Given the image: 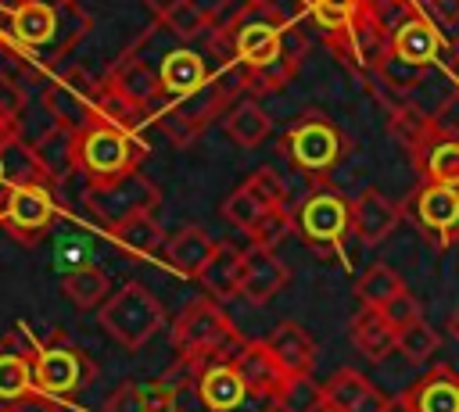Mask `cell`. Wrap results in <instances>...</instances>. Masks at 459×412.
<instances>
[{"mask_svg": "<svg viewBox=\"0 0 459 412\" xmlns=\"http://www.w3.org/2000/svg\"><path fill=\"white\" fill-rule=\"evenodd\" d=\"M169 340H172L179 365H186L190 373H197L212 362H233V355L247 344L240 337V330L230 322V315L212 297L186 301L172 322Z\"/></svg>", "mask_w": 459, "mask_h": 412, "instance_id": "1", "label": "cell"}, {"mask_svg": "<svg viewBox=\"0 0 459 412\" xmlns=\"http://www.w3.org/2000/svg\"><path fill=\"white\" fill-rule=\"evenodd\" d=\"M143 154L147 143L136 140V129L122 122L93 118L82 133H75V172H82L90 183H111L133 176Z\"/></svg>", "mask_w": 459, "mask_h": 412, "instance_id": "2", "label": "cell"}, {"mask_svg": "<svg viewBox=\"0 0 459 412\" xmlns=\"http://www.w3.org/2000/svg\"><path fill=\"white\" fill-rule=\"evenodd\" d=\"M161 322H165V308H161V301L143 283H126V287H118L100 305V326H104V333L115 344L129 348V351L143 348L161 330Z\"/></svg>", "mask_w": 459, "mask_h": 412, "instance_id": "3", "label": "cell"}, {"mask_svg": "<svg viewBox=\"0 0 459 412\" xmlns=\"http://www.w3.org/2000/svg\"><path fill=\"white\" fill-rule=\"evenodd\" d=\"M93 376H97V369H93L90 355L79 351L65 337V330H54V337L47 344H32V380H36V391L54 398L57 405L72 401L75 391H82Z\"/></svg>", "mask_w": 459, "mask_h": 412, "instance_id": "4", "label": "cell"}, {"mask_svg": "<svg viewBox=\"0 0 459 412\" xmlns=\"http://www.w3.org/2000/svg\"><path fill=\"white\" fill-rule=\"evenodd\" d=\"M100 90H104V82L90 79L82 68L61 72L43 90V111L50 115V125L68 129V133H82L93 122V115H97Z\"/></svg>", "mask_w": 459, "mask_h": 412, "instance_id": "5", "label": "cell"}, {"mask_svg": "<svg viewBox=\"0 0 459 412\" xmlns=\"http://www.w3.org/2000/svg\"><path fill=\"white\" fill-rule=\"evenodd\" d=\"M82 204L93 219H100L104 229L118 226L122 219L136 215V211H154L158 204V186L151 179H143L140 172L111 179V183H86Z\"/></svg>", "mask_w": 459, "mask_h": 412, "instance_id": "6", "label": "cell"}, {"mask_svg": "<svg viewBox=\"0 0 459 412\" xmlns=\"http://www.w3.org/2000/svg\"><path fill=\"white\" fill-rule=\"evenodd\" d=\"M344 150V140L337 133L333 122L319 118V115H305L298 118L287 136H283V154L301 168V172H326L337 165Z\"/></svg>", "mask_w": 459, "mask_h": 412, "instance_id": "7", "label": "cell"}, {"mask_svg": "<svg viewBox=\"0 0 459 412\" xmlns=\"http://www.w3.org/2000/svg\"><path fill=\"white\" fill-rule=\"evenodd\" d=\"M298 219V229L301 236L316 247V251H341L344 236L351 233V201L330 193V190H319L312 197H305V204L294 211Z\"/></svg>", "mask_w": 459, "mask_h": 412, "instance_id": "8", "label": "cell"}, {"mask_svg": "<svg viewBox=\"0 0 459 412\" xmlns=\"http://www.w3.org/2000/svg\"><path fill=\"white\" fill-rule=\"evenodd\" d=\"M57 215V201L50 193V186L36 183V186H7L4 193V208H0V226L18 236L22 244H36L50 222Z\"/></svg>", "mask_w": 459, "mask_h": 412, "instance_id": "9", "label": "cell"}, {"mask_svg": "<svg viewBox=\"0 0 459 412\" xmlns=\"http://www.w3.org/2000/svg\"><path fill=\"white\" fill-rule=\"evenodd\" d=\"M330 47H333L341 57H348L351 64H359V68H377V72H384V68H387V57H391V32L362 7L351 25L330 32Z\"/></svg>", "mask_w": 459, "mask_h": 412, "instance_id": "10", "label": "cell"}, {"mask_svg": "<svg viewBox=\"0 0 459 412\" xmlns=\"http://www.w3.org/2000/svg\"><path fill=\"white\" fill-rule=\"evenodd\" d=\"M412 211L434 247H448L459 236V186L423 183L412 197Z\"/></svg>", "mask_w": 459, "mask_h": 412, "instance_id": "11", "label": "cell"}, {"mask_svg": "<svg viewBox=\"0 0 459 412\" xmlns=\"http://www.w3.org/2000/svg\"><path fill=\"white\" fill-rule=\"evenodd\" d=\"M323 394L330 412H391L394 408V398H387L373 380H366L359 369H348V365L323 383Z\"/></svg>", "mask_w": 459, "mask_h": 412, "instance_id": "12", "label": "cell"}, {"mask_svg": "<svg viewBox=\"0 0 459 412\" xmlns=\"http://www.w3.org/2000/svg\"><path fill=\"white\" fill-rule=\"evenodd\" d=\"M233 369L237 376L244 380L247 394L258 398V401H273L280 394V387L287 383V369L280 365V358L269 351L265 340H247L237 355H233Z\"/></svg>", "mask_w": 459, "mask_h": 412, "instance_id": "13", "label": "cell"}, {"mask_svg": "<svg viewBox=\"0 0 459 412\" xmlns=\"http://www.w3.org/2000/svg\"><path fill=\"white\" fill-rule=\"evenodd\" d=\"M402 412H459V373L452 365H434L398 398Z\"/></svg>", "mask_w": 459, "mask_h": 412, "instance_id": "14", "label": "cell"}, {"mask_svg": "<svg viewBox=\"0 0 459 412\" xmlns=\"http://www.w3.org/2000/svg\"><path fill=\"white\" fill-rule=\"evenodd\" d=\"M398 219H402V208L384 197L380 190H362L355 201H351V233L366 244V247H377L384 244L394 229H398Z\"/></svg>", "mask_w": 459, "mask_h": 412, "instance_id": "15", "label": "cell"}, {"mask_svg": "<svg viewBox=\"0 0 459 412\" xmlns=\"http://www.w3.org/2000/svg\"><path fill=\"white\" fill-rule=\"evenodd\" d=\"M287 283H290V269H287V262L276 258V251H269V247H247L240 294H244L251 305H265V301L276 297Z\"/></svg>", "mask_w": 459, "mask_h": 412, "instance_id": "16", "label": "cell"}, {"mask_svg": "<svg viewBox=\"0 0 459 412\" xmlns=\"http://www.w3.org/2000/svg\"><path fill=\"white\" fill-rule=\"evenodd\" d=\"M194 387H197V398L204 401L208 412H233L251 398L244 380L237 376L233 362H212V365L197 369L194 373Z\"/></svg>", "mask_w": 459, "mask_h": 412, "instance_id": "17", "label": "cell"}, {"mask_svg": "<svg viewBox=\"0 0 459 412\" xmlns=\"http://www.w3.org/2000/svg\"><path fill=\"white\" fill-rule=\"evenodd\" d=\"M437 50H441V32L434 29V21L427 14H412L391 32V57L409 68L430 64L437 57Z\"/></svg>", "mask_w": 459, "mask_h": 412, "instance_id": "18", "label": "cell"}, {"mask_svg": "<svg viewBox=\"0 0 459 412\" xmlns=\"http://www.w3.org/2000/svg\"><path fill=\"white\" fill-rule=\"evenodd\" d=\"M104 82H108V90H111L115 97H122V100H126L129 107H136V111H143V104H154L158 97H165L161 75H158L154 68H147V61H140V57L118 61Z\"/></svg>", "mask_w": 459, "mask_h": 412, "instance_id": "19", "label": "cell"}, {"mask_svg": "<svg viewBox=\"0 0 459 412\" xmlns=\"http://www.w3.org/2000/svg\"><path fill=\"white\" fill-rule=\"evenodd\" d=\"M244 258H247V251H240L237 244L215 240V251H212L208 265L197 276L215 301H230V297L240 294V287H244Z\"/></svg>", "mask_w": 459, "mask_h": 412, "instance_id": "20", "label": "cell"}, {"mask_svg": "<svg viewBox=\"0 0 459 412\" xmlns=\"http://www.w3.org/2000/svg\"><path fill=\"white\" fill-rule=\"evenodd\" d=\"M158 75H161V90H165V97H176V100H183V97H190V93H197V90H204V86L212 82L208 61H204L201 54L186 50V47L165 54Z\"/></svg>", "mask_w": 459, "mask_h": 412, "instance_id": "21", "label": "cell"}, {"mask_svg": "<svg viewBox=\"0 0 459 412\" xmlns=\"http://www.w3.org/2000/svg\"><path fill=\"white\" fill-rule=\"evenodd\" d=\"M265 344H269V351L280 358V365L290 373V376H305V373H312V365H316V340H312V333L301 326V322H280L269 337H265Z\"/></svg>", "mask_w": 459, "mask_h": 412, "instance_id": "22", "label": "cell"}, {"mask_svg": "<svg viewBox=\"0 0 459 412\" xmlns=\"http://www.w3.org/2000/svg\"><path fill=\"white\" fill-rule=\"evenodd\" d=\"M215 251V240L201 229V226H183L169 244H165V265L172 272H179L183 279H197L201 269L208 265Z\"/></svg>", "mask_w": 459, "mask_h": 412, "instance_id": "23", "label": "cell"}, {"mask_svg": "<svg viewBox=\"0 0 459 412\" xmlns=\"http://www.w3.org/2000/svg\"><path fill=\"white\" fill-rule=\"evenodd\" d=\"M348 333H351V344L359 348V355H366L369 362H384L391 351H398L394 348V326L384 319V312L380 308H366V305H359V312L351 315V322H348Z\"/></svg>", "mask_w": 459, "mask_h": 412, "instance_id": "24", "label": "cell"}, {"mask_svg": "<svg viewBox=\"0 0 459 412\" xmlns=\"http://www.w3.org/2000/svg\"><path fill=\"white\" fill-rule=\"evenodd\" d=\"M32 150H36V161L50 186L61 183L68 172H75V133L50 125L47 133H39L32 140Z\"/></svg>", "mask_w": 459, "mask_h": 412, "instance_id": "25", "label": "cell"}, {"mask_svg": "<svg viewBox=\"0 0 459 412\" xmlns=\"http://www.w3.org/2000/svg\"><path fill=\"white\" fill-rule=\"evenodd\" d=\"M108 236L115 244H122V251L133 258H151L165 244V233H161V222L154 219V211H136V215L122 219L118 226L108 229Z\"/></svg>", "mask_w": 459, "mask_h": 412, "instance_id": "26", "label": "cell"}, {"mask_svg": "<svg viewBox=\"0 0 459 412\" xmlns=\"http://www.w3.org/2000/svg\"><path fill=\"white\" fill-rule=\"evenodd\" d=\"M61 29V11L39 7V4H18L14 7V43L18 47H50Z\"/></svg>", "mask_w": 459, "mask_h": 412, "instance_id": "27", "label": "cell"}, {"mask_svg": "<svg viewBox=\"0 0 459 412\" xmlns=\"http://www.w3.org/2000/svg\"><path fill=\"white\" fill-rule=\"evenodd\" d=\"M0 165H4V183L7 186H36V183L50 186L43 168H39V161H36L32 143H25L18 133L0 143Z\"/></svg>", "mask_w": 459, "mask_h": 412, "instance_id": "28", "label": "cell"}, {"mask_svg": "<svg viewBox=\"0 0 459 412\" xmlns=\"http://www.w3.org/2000/svg\"><path fill=\"white\" fill-rule=\"evenodd\" d=\"M226 133H230V140L240 143V147H258V143L273 133V122H269L265 107H262L255 97H244V100H237V104L230 107V115H226Z\"/></svg>", "mask_w": 459, "mask_h": 412, "instance_id": "29", "label": "cell"}, {"mask_svg": "<svg viewBox=\"0 0 459 412\" xmlns=\"http://www.w3.org/2000/svg\"><path fill=\"white\" fill-rule=\"evenodd\" d=\"M398 294H405V279H402L391 265H384V262H373V265L355 279V297H359V305H366V308H384V305H391Z\"/></svg>", "mask_w": 459, "mask_h": 412, "instance_id": "30", "label": "cell"}, {"mask_svg": "<svg viewBox=\"0 0 459 412\" xmlns=\"http://www.w3.org/2000/svg\"><path fill=\"white\" fill-rule=\"evenodd\" d=\"M61 290H65V297H68L75 308L86 312V308H97V305L108 301V276H104V269L82 262V265H75V269L65 272Z\"/></svg>", "mask_w": 459, "mask_h": 412, "instance_id": "31", "label": "cell"}, {"mask_svg": "<svg viewBox=\"0 0 459 412\" xmlns=\"http://www.w3.org/2000/svg\"><path fill=\"white\" fill-rule=\"evenodd\" d=\"M36 380H32V351H11L0 348V408L32 394Z\"/></svg>", "mask_w": 459, "mask_h": 412, "instance_id": "32", "label": "cell"}, {"mask_svg": "<svg viewBox=\"0 0 459 412\" xmlns=\"http://www.w3.org/2000/svg\"><path fill=\"white\" fill-rule=\"evenodd\" d=\"M323 408H326V394L323 383L312 380V373L287 376V383L273 398V412H323Z\"/></svg>", "mask_w": 459, "mask_h": 412, "instance_id": "33", "label": "cell"}, {"mask_svg": "<svg viewBox=\"0 0 459 412\" xmlns=\"http://www.w3.org/2000/svg\"><path fill=\"white\" fill-rule=\"evenodd\" d=\"M269 211H273V208L265 204V197H262L251 183H240V186L222 201V215H226L237 229H244V233H251Z\"/></svg>", "mask_w": 459, "mask_h": 412, "instance_id": "34", "label": "cell"}, {"mask_svg": "<svg viewBox=\"0 0 459 412\" xmlns=\"http://www.w3.org/2000/svg\"><path fill=\"white\" fill-rule=\"evenodd\" d=\"M420 172L427 176V183H441V186H459V140L441 136L420 161Z\"/></svg>", "mask_w": 459, "mask_h": 412, "instance_id": "35", "label": "cell"}, {"mask_svg": "<svg viewBox=\"0 0 459 412\" xmlns=\"http://www.w3.org/2000/svg\"><path fill=\"white\" fill-rule=\"evenodd\" d=\"M161 21L179 36V39H194L201 32H212V18L194 4V0H169L161 11Z\"/></svg>", "mask_w": 459, "mask_h": 412, "instance_id": "36", "label": "cell"}, {"mask_svg": "<svg viewBox=\"0 0 459 412\" xmlns=\"http://www.w3.org/2000/svg\"><path fill=\"white\" fill-rule=\"evenodd\" d=\"M437 344H441V333H437L427 319H416L412 326L398 330V337H394V348H398L409 362H427V358L437 351Z\"/></svg>", "mask_w": 459, "mask_h": 412, "instance_id": "37", "label": "cell"}, {"mask_svg": "<svg viewBox=\"0 0 459 412\" xmlns=\"http://www.w3.org/2000/svg\"><path fill=\"white\" fill-rule=\"evenodd\" d=\"M294 226H298V219H294L290 208H273V211L247 233V236H251V247H269V251H273Z\"/></svg>", "mask_w": 459, "mask_h": 412, "instance_id": "38", "label": "cell"}, {"mask_svg": "<svg viewBox=\"0 0 459 412\" xmlns=\"http://www.w3.org/2000/svg\"><path fill=\"white\" fill-rule=\"evenodd\" d=\"M362 4H366V0H312L308 7H312L316 21H319L326 32H337V29H344V25H351V21L359 18Z\"/></svg>", "mask_w": 459, "mask_h": 412, "instance_id": "39", "label": "cell"}, {"mask_svg": "<svg viewBox=\"0 0 459 412\" xmlns=\"http://www.w3.org/2000/svg\"><path fill=\"white\" fill-rule=\"evenodd\" d=\"M143 387V408L147 412H179V380L169 373L161 380L140 383Z\"/></svg>", "mask_w": 459, "mask_h": 412, "instance_id": "40", "label": "cell"}, {"mask_svg": "<svg viewBox=\"0 0 459 412\" xmlns=\"http://www.w3.org/2000/svg\"><path fill=\"white\" fill-rule=\"evenodd\" d=\"M22 111H25V90H22L18 79L4 75V79H0V122L11 125V129H18Z\"/></svg>", "mask_w": 459, "mask_h": 412, "instance_id": "41", "label": "cell"}, {"mask_svg": "<svg viewBox=\"0 0 459 412\" xmlns=\"http://www.w3.org/2000/svg\"><path fill=\"white\" fill-rule=\"evenodd\" d=\"M380 312H384V319L394 326V333H398V330H405V326H412L416 319H423V305H420V301H416V294H409V290H405V294H398V297H394L391 305H384Z\"/></svg>", "mask_w": 459, "mask_h": 412, "instance_id": "42", "label": "cell"}, {"mask_svg": "<svg viewBox=\"0 0 459 412\" xmlns=\"http://www.w3.org/2000/svg\"><path fill=\"white\" fill-rule=\"evenodd\" d=\"M104 412H147V408H143V387L133 383V380L118 383V387L108 394Z\"/></svg>", "mask_w": 459, "mask_h": 412, "instance_id": "43", "label": "cell"}, {"mask_svg": "<svg viewBox=\"0 0 459 412\" xmlns=\"http://www.w3.org/2000/svg\"><path fill=\"white\" fill-rule=\"evenodd\" d=\"M423 4H427V18L434 21L437 32L459 36V0H423Z\"/></svg>", "mask_w": 459, "mask_h": 412, "instance_id": "44", "label": "cell"}, {"mask_svg": "<svg viewBox=\"0 0 459 412\" xmlns=\"http://www.w3.org/2000/svg\"><path fill=\"white\" fill-rule=\"evenodd\" d=\"M0 412H61V405H57L54 398H47V394L32 391V394H25V398H18V401L4 405Z\"/></svg>", "mask_w": 459, "mask_h": 412, "instance_id": "45", "label": "cell"}, {"mask_svg": "<svg viewBox=\"0 0 459 412\" xmlns=\"http://www.w3.org/2000/svg\"><path fill=\"white\" fill-rule=\"evenodd\" d=\"M233 412H273V401H258V398H247L240 408H233Z\"/></svg>", "mask_w": 459, "mask_h": 412, "instance_id": "46", "label": "cell"}, {"mask_svg": "<svg viewBox=\"0 0 459 412\" xmlns=\"http://www.w3.org/2000/svg\"><path fill=\"white\" fill-rule=\"evenodd\" d=\"M14 4H39V7H50V11H65V7H72L75 0H14Z\"/></svg>", "mask_w": 459, "mask_h": 412, "instance_id": "47", "label": "cell"}, {"mask_svg": "<svg viewBox=\"0 0 459 412\" xmlns=\"http://www.w3.org/2000/svg\"><path fill=\"white\" fill-rule=\"evenodd\" d=\"M448 337L459 344V308H455V312H452V319H448Z\"/></svg>", "mask_w": 459, "mask_h": 412, "instance_id": "48", "label": "cell"}, {"mask_svg": "<svg viewBox=\"0 0 459 412\" xmlns=\"http://www.w3.org/2000/svg\"><path fill=\"white\" fill-rule=\"evenodd\" d=\"M14 133H18V129H11V125H4V122H0V143H4L7 136H14Z\"/></svg>", "mask_w": 459, "mask_h": 412, "instance_id": "49", "label": "cell"}, {"mask_svg": "<svg viewBox=\"0 0 459 412\" xmlns=\"http://www.w3.org/2000/svg\"><path fill=\"white\" fill-rule=\"evenodd\" d=\"M147 4H154V7H158V14H161V11H165V4H169V0H147Z\"/></svg>", "mask_w": 459, "mask_h": 412, "instance_id": "50", "label": "cell"}, {"mask_svg": "<svg viewBox=\"0 0 459 412\" xmlns=\"http://www.w3.org/2000/svg\"><path fill=\"white\" fill-rule=\"evenodd\" d=\"M398 408H402V405H398V401H394V408H391V412H398Z\"/></svg>", "mask_w": 459, "mask_h": 412, "instance_id": "51", "label": "cell"}, {"mask_svg": "<svg viewBox=\"0 0 459 412\" xmlns=\"http://www.w3.org/2000/svg\"><path fill=\"white\" fill-rule=\"evenodd\" d=\"M0 208H4V197H0Z\"/></svg>", "mask_w": 459, "mask_h": 412, "instance_id": "52", "label": "cell"}, {"mask_svg": "<svg viewBox=\"0 0 459 412\" xmlns=\"http://www.w3.org/2000/svg\"><path fill=\"white\" fill-rule=\"evenodd\" d=\"M323 412H330V408H323Z\"/></svg>", "mask_w": 459, "mask_h": 412, "instance_id": "53", "label": "cell"}]
</instances>
